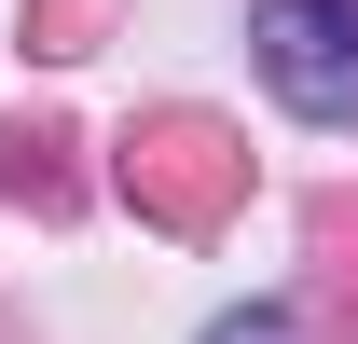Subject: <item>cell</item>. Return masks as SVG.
<instances>
[{"instance_id":"cell-1","label":"cell","mask_w":358,"mask_h":344,"mask_svg":"<svg viewBox=\"0 0 358 344\" xmlns=\"http://www.w3.org/2000/svg\"><path fill=\"white\" fill-rule=\"evenodd\" d=\"M248 55H262L275 110L358 138V0H248Z\"/></svg>"},{"instance_id":"cell-2","label":"cell","mask_w":358,"mask_h":344,"mask_svg":"<svg viewBox=\"0 0 358 344\" xmlns=\"http://www.w3.org/2000/svg\"><path fill=\"white\" fill-rule=\"evenodd\" d=\"M221 344H289V317H275V303H262V317H234Z\"/></svg>"}]
</instances>
